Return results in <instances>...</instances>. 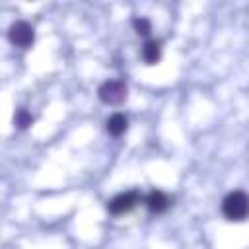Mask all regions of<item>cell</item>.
<instances>
[{
    "label": "cell",
    "mask_w": 249,
    "mask_h": 249,
    "mask_svg": "<svg viewBox=\"0 0 249 249\" xmlns=\"http://www.w3.org/2000/svg\"><path fill=\"white\" fill-rule=\"evenodd\" d=\"M222 214L230 222H243L249 216V195L233 191L222 200Z\"/></svg>",
    "instance_id": "obj_1"
},
{
    "label": "cell",
    "mask_w": 249,
    "mask_h": 249,
    "mask_svg": "<svg viewBox=\"0 0 249 249\" xmlns=\"http://www.w3.org/2000/svg\"><path fill=\"white\" fill-rule=\"evenodd\" d=\"M97 97L107 105H119L126 99V86L119 80H107L99 86Z\"/></svg>",
    "instance_id": "obj_2"
},
{
    "label": "cell",
    "mask_w": 249,
    "mask_h": 249,
    "mask_svg": "<svg viewBox=\"0 0 249 249\" xmlns=\"http://www.w3.org/2000/svg\"><path fill=\"white\" fill-rule=\"evenodd\" d=\"M8 39H10L12 45L27 49V47H31V43L35 39V33H33V27L27 21H16L8 29Z\"/></svg>",
    "instance_id": "obj_3"
},
{
    "label": "cell",
    "mask_w": 249,
    "mask_h": 249,
    "mask_svg": "<svg viewBox=\"0 0 249 249\" xmlns=\"http://www.w3.org/2000/svg\"><path fill=\"white\" fill-rule=\"evenodd\" d=\"M138 200H140V195L136 191H126V193H121L115 198H111L109 204H107V210L115 216H121V214L130 212L136 206Z\"/></svg>",
    "instance_id": "obj_4"
},
{
    "label": "cell",
    "mask_w": 249,
    "mask_h": 249,
    "mask_svg": "<svg viewBox=\"0 0 249 249\" xmlns=\"http://www.w3.org/2000/svg\"><path fill=\"white\" fill-rule=\"evenodd\" d=\"M146 206H148L150 212H154V214H161V212L167 210V206H169V198H167V195L161 193V191H152V193L146 196Z\"/></svg>",
    "instance_id": "obj_5"
},
{
    "label": "cell",
    "mask_w": 249,
    "mask_h": 249,
    "mask_svg": "<svg viewBox=\"0 0 249 249\" xmlns=\"http://www.w3.org/2000/svg\"><path fill=\"white\" fill-rule=\"evenodd\" d=\"M161 56V45L160 41H146L144 47H142V58L146 64H156Z\"/></svg>",
    "instance_id": "obj_6"
},
{
    "label": "cell",
    "mask_w": 249,
    "mask_h": 249,
    "mask_svg": "<svg viewBox=\"0 0 249 249\" xmlns=\"http://www.w3.org/2000/svg\"><path fill=\"white\" fill-rule=\"evenodd\" d=\"M126 126H128V121L123 113H115L107 119V132L111 136H121L126 130Z\"/></svg>",
    "instance_id": "obj_7"
},
{
    "label": "cell",
    "mask_w": 249,
    "mask_h": 249,
    "mask_svg": "<svg viewBox=\"0 0 249 249\" xmlns=\"http://www.w3.org/2000/svg\"><path fill=\"white\" fill-rule=\"evenodd\" d=\"M14 123H16L18 128H27L33 123V117H31V113L27 109H18L16 115H14Z\"/></svg>",
    "instance_id": "obj_8"
},
{
    "label": "cell",
    "mask_w": 249,
    "mask_h": 249,
    "mask_svg": "<svg viewBox=\"0 0 249 249\" xmlns=\"http://www.w3.org/2000/svg\"><path fill=\"white\" fill-rule=\"evenodd\" d=\"M132 27H134V31L138 35H148L152 31V25H150V21L146 18H134L132 19Z\"/></svg>",
    "instance_id": "obj_9"
}]
</instances>
